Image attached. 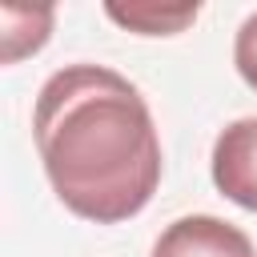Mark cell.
Listing matches in <instances>:
<instances>
[{"instance_id": "obj_5", "label": "cell", "mask_w": 257, "mask_h": 257, "mask_svg": "<svg viewBox=\"0 0 257 257\" xmlns=\"http://www.w3.org/2000/svg\"><path fill=\"white\" fill-rule=\"evenodd\" d=\"M233 64L241 72V80L257 92V12L241 20L237 28V40H233Z\"/></svg>"}, {"instance_id": "obj_4", "label": "cell", "mask_w": 257, "mask_h": 257, "mask_svg": "<svg viewBox=\"0 0 257 257\" xmlns=\"http://www.w3.org/2000/svg\"><path fill=\"white\" fill-rule=\"evenodd\" d=\"M104 12L116 24L141 32V36H173L185 24H193L201 8L197 4H181V8H157V4H128L124 8V4H104Z\"/></svg>"}, {"instance_id": "obj_1", "label": "cell", "mask_w": 257, "mask_h": 257, "mask_svg": "<svg viewBox=\"0 0 257 257\" xmlns=\"http://www.w3.org/2000/svg\"><path fill=\"white\" fill-rule=\"evenodd\" d=\"M36 153L52 193L84 221L137 217L161 185V137L141 88L104 64H64L36 96Z\"/></svg>"}, {"instance_id": "obj_2", "label": "cell", "mask_w": 257, "mask_h": 257, "mask_svg": "<svg viewBox=\"0 0 257 257\" xmlns=\"http://www.w3.org/2000/svg\"><path fill=\"white\" fill-rule=\"evenodd\" d=\"M213 185L233 205L257 213V116L225 124L213 141Z\"/></svg>"}, {"instance_id": "obj_3", "label": "cell", "mask_w": 257, "mask_h": 257, "mask_svg": "<svg viewBox=\"0 0 257 257\" xmlns=\"http://www.w3.org/2000/svg\"><path fill=\"white\" fill-rule=\"evenodd\" d=\"M149 257H257L253 241L209 213H193V217H177L153 245Z\"/></svg>"}]
</instances>
